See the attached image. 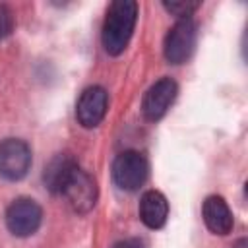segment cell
Segmentation results:
<instances>
[{
  "label": "cell",
  "instance_id": "6da1fadb",
  "mask_svg": "<svg viewBox=\"0 0 248 248\" xmlns=\"http://www.w3.org/2000/svg\"><path fill=\"white\" fill-rule=\"evenodd\" d=\"M138 19V2L134 0H116L108 6L107 17L103 21V46L108 54L118 56L128 46Z\"/></svg>",
  "mask_w": 248,
  "mask_h": 248
},
{
  "label": "cell",
  "instance_id": "7a4b0ae2",
  "mask_svg": "<svg viewBox=\"0 0 248 248\" xmlns=\"http://www.w3.org/2000/svg\"><path fill=\"white\" fill-rule=\"evenodd\" d=\"M149 174V165L147 159L140 151H122L116 155L112 163V180L118 188L134 192L143 186Z\"/></svg>",
  "mask_w": 248,
  "mask_h": 248
},
{
  "label": "cell",
  "instance_id": "3957f363",
  "mask_svg": "<svg viewBox=\"0 0 248 248\" xmlns=\"http://www.w3.org/2000/svg\"><path fill=\"white\" fill-rule=\"evenodd\" d=\"M196 39H198V25L192 17L188 19H178L170 31L165 37V45H163V52L167 62L170 64H184L194 48H196Z\"/></svg>",
  "mask_w": 248,
  "mask_h": 248
},
{
  "label": "cell",
  "instance_id": "277c9868",
  "mask_svg": "<svg viewBox=\"0 0 248 248\" xmlns=\"http://www.w3.org/2000/svg\"><path fill=\"white\" fill-rule=\"evenodd\" d=\"M43 221L41 205L31 198H17L6 209V227L14 236L25 238L37 232Z\"/></svg>",
  "mask_w": 248,
  "mask_h": 248
},
{
  "label": "cell",
  "instance_id": "5b68a950",
  "mask_svg": "<svg viewBox=\"0 0 248 248\" xmlns=\"http://www.w3.org/2000/svg\"><path fill=\"white\" fill-rule=\"evenodd\" d=\"M31 167V147L17 138L0 141V176L4 180H21Z\"/></svg>",
  "mask_w": 248,
  "mask_h": 248
},
{
  "label": "cell",
  "instance_id": "8992f818",
  "mask_svg": "<svg viewBox=\"0 0 248 248\" xmlns=\"http://www.w3.org/2000/svg\"><path fill=\"white\" fill-rule=\"evenodd\" d=\"M176 93H178V85L174 79L161 78L159 81H155L143 95V103H141L143 116L151 122L163 118L170 108V105L174 103Z\"/></svg>",
  "mask_w": 248,
  "mask_h": 248
},
{
  "label": "cell",
  "instance_id": "52a82bcc",
  "mask_svg": "<svg viewBox=\"0 0 248 248\" xmlns=\"http://www.w3.org/2000/svg\"><path fill=\"white\" fill-rule=\"evenodd\" d=\"M62 194L66 196V200H68V203H70V207H72L74 211H78V213H87V211H91V209L95 207V203H97V194H99V192H97V182H95V178H93L89 172L78 169V170L72 174V178H70V182L66 184V188H64Z\"/></svg>",
  "mask_w": 248,
  "mask_h": 248
},
{
  "label": "cell",
  "instance_id": "ba28073f",
  "mask_svg": "<svg viewBox=\"0 0 248 248\" xmlns=\"http://www.w3.org/2000/svg\"><path fill=\"white\" fill-rule=\"evenodd\" d=\"M108 108V95L101 85L83 89L76 105V118L83 128H95L103 122Z\"/></svg>",
  "mask_w": 248,
  "mask_h": 248
},
{
  "label": "cell",
  "instance_id": "9c48e42d",
  "mask_svg": "<svg viewBox=\"0 0 248 248\" xmlns=\"http://www.w3.org/2000/svg\"><path fill=\"white\" fill-rule=\"evenodd\" d=\"M79 169L76 157L72 153H58L54 155L48 165L45 167V172H43V182L46 186L48 192L52 194H62L66 184L70 182L72 174Z\"/></svg>",
  "mask_w": 248,
  "mask_h": 248
},
{
  "label": "cell",
  "instance_id": "30bf717a",
  "mask_svg": "<svg viewBox=\"0 0 248 248\" xmlns=\"http://www.w3.org/2000/svg\"><path fill=\"white\" fill-rule=\"evenodd\" d=\"M202 215L205 221V227L213 234H229L232 231V211L227 205V202L221 196H207L202 205Z\"/></svg>",
  "mask_w": 248,
  "mask_h": 248
},
{
  "label": "cell",
  "instance_id": "8fae6325",
  "mask_svg": "<svg viewBox=\"0 0 248 248\" xmlns=\"http://www.w3.org/2000/svg\"><path fill=\"white\" fill-rule=\"evenodd\" d=\"M169 217V202L157 190H147L140 200V219L149 229H161Z\"/></svg>",
  "mask_w": 248,
  "mask_h": 248
},
{
  "label": "cell",
  "instance_id": "7c38bea8",
  "mask_svg": "<svg viewBox=\"0 0 248 248\" xmlns=\"http://www.w3.org/2000/svg\"><path fill=\"white\" fill-rule=\"evenodd\" d=\"M163 8L180 19H188L200 8V2H163Z\"/></svg>",
  "mask_w": 248,
  "mask_h": 248
},
{
  "label": "cell",
  "instance_id": "4fadbf2b",
  "mask_svg": "<svg viewBox=\"0 0 248 248\" xmlns=\"http://www.w3.org/2000/svg\"><path fill=\"white\" fill-rule=\"evenodd\" d=\"M14 25H16L14 12L6 4H0V41L6 39L8 35H12Z\"/></svg>",
  "mask_w": 248,
  "mask_h": 248
},
{
  "label": "cell",
  "instance_id": "5bb4252c",
  "mask_svg": "<svg viewBox=\"0 0 248 248\" xmlns=\"http://www.w3.org/2000/svg\"><path fill=\"white\" fill-rule=\"evenodd\" d=\"M112 248H143V242L138 238H124V240H118L116 244H112Z\"/></svg>",
  "mask_w": 248,
  "mask_h": 248
},
{
  "label": "cell",
  "instance_id": "9a60e30c",
  "mask_svg": "<svg viewBox=\"0 0 248 248\" xmlns=\"http://www.w3.org/2000/svg\"><path fill=\"white\" fill-rule=\"evenodd\" d=\"M234 248H246V240H244V238H240V240L234 244Z\"/></svg>",
  "mask_w": 248,
  "mask_h": 248
}]
</instances>
